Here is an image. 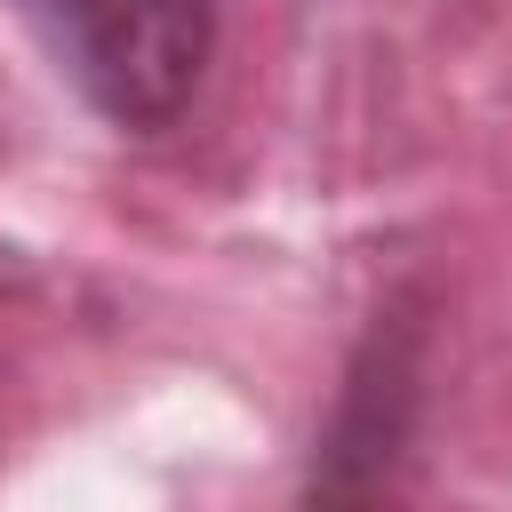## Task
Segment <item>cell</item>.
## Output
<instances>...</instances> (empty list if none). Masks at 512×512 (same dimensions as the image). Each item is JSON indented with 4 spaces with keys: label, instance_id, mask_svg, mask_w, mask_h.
Listing matches in <instances>:
<instances>
[{
    "label": "cell",
    "instance_id": "1",
    "mask_svg": "<svg viewBox=\"0 0 512 512\" xmlns=\"http://www.w3.org/2000/svg\"><path fill=\"white\" fill-rule=\"evenodd\" d=\"M48 64L128 136L168 128L216 48V0H8Z\"/></svg>",
    "mask_w": 512,
    "mask_h": 512
}]
</instances>
